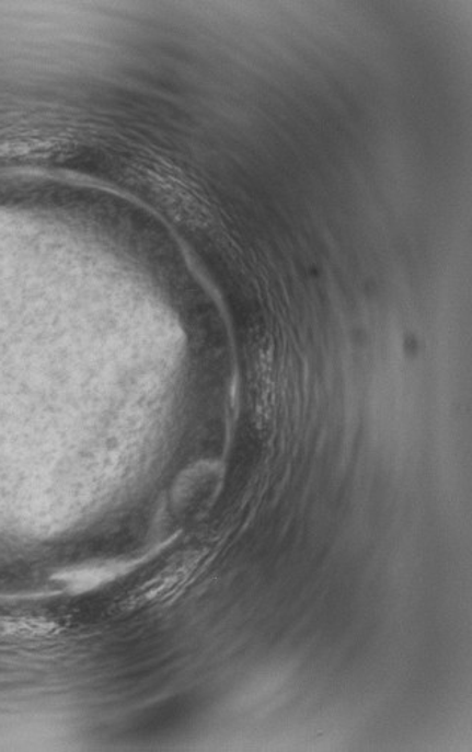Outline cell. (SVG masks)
Instances as JSON below:
<instances>
[{
	"mask_svg": "<svg viewBox=\"0 0 472 752\" xmlns=\"http://www.w3.org/2000/svg\"><path fill=\"white\" fill-rule=\"evenodd\" d=\"M204 553L200 551H186L172 558L166 566L158 570L153 575L130 590L129 593L123 595L114 605V612L117 614H133V612L141 611L143 608L156 605V603L165 602L176 591L182 590L203 562Z\"/></svg>",
	"mask_w": 472,
	"mask_h": 752,
	"instance_id": "cell-1",
	"label": "cell"
},
{
	"mask_svg": "<svg viewBox=\"0 0 472 752\" xmlns=\"http://www.w3.org/2000/svg\"><path fill=\"white\" fill-rule=\"evenodd\" d=\"M57 624L36 616H0V638L38 639L48 638L57 632Z\"/></svg>",
	"mask_w": 472,
	"mask_h": 752,
	"instance_id": "cell-3",
	"label": "cell"
},
{
	"mask_svg": "<svg viewBox=\"0 0 472 752\" xmlns=\"http://www.w3.org/2000/svg\"><path fill=\"white\" fill-rule=\"evenodd\" d=\"M253 389L256 394V408L261 415L270 414L275 397V369L274 359L269 349H258L256 361H254Z\"/></svg>",
	"mask_w": 472,
	"mask_h": 752,
	"instance_id": "cell-2",
	"label": "cell"
}]
</instances>
